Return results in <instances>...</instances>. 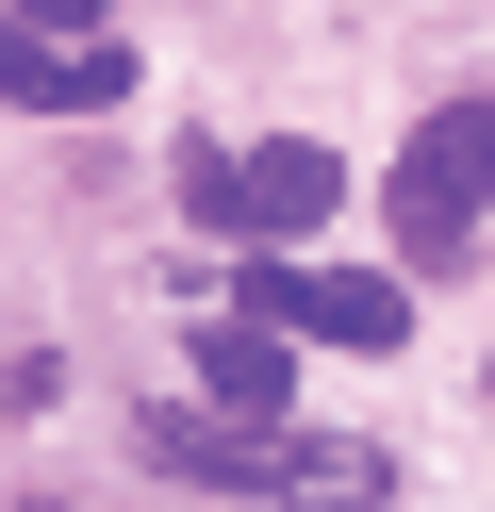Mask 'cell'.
<instances>
[{
    "mask_svg": "<svg viewBox=\"0 0 495 512\" xmlns=\"http://www.w3.org/2000/svg\"><path fill=\"white\" fill-rule=\"evenodd\" d=\"M149 463H182V479H248V496H314V512H363V496L396 479L363 430H297V413H281V430H198L182 397L149 413Z\"/></svg>",
    "mask_w": 495,
    "mask_h": 512,
    "instance_id": "cell-1",
    "label": "cell"
},
{
    "mask_svg": "<svg viewBox=\"0 0 495 512\" xmlns=\"http://www.w3.org/2000/svg\"><path fill=\"white\" fill-rule=\"evenodd\" d=\"M182 199L215 215V232H248V248H297V232H330L347 166H330L314 133H264V149H215V166H182Z\"/></svg>",
    "mask_w": 495,
    "mask_h": 512,
    "instance_id": "cell-2",
    "label": "cell"
},
{
    "mask_svg": "<svg viewBox=\"0 0 495 512\" xmlns=\"http://www.w3.org/2000/svg\"><path fill=\"white\" fill-rule=\"evenodd\" d=\"M495 215V100H429L413 149H396V232L413 248H462Z\"/></svg>",
    "mask_w": 495,
    "mask_h": 512,
    "instance_id": "cell-3",
    "label": "cell"
},
{
    "mask_svg": "<svg viewBox=\"0 0 495 512\" xmlns=\"http://www.w3.org/2000/svg\"><path fill=\"white\" fill-rule=\"evenodd\" d=\"M231 298H248V331H330V347H413V298H396L380 265H248L231 281Z\"/></svg>",
    "mask_w": 495,
    "mask_h": 512,
    "instance_id": "cell-4",
    "label": "cell"
},
{
    "mask_svg": "<svg viewBox=\"0 0 495 512\" xmlns=\"http://www.w3.org/2000/svg\"><path fill=\"white\" fill-rule=\"evenodd\" d=\"M0 100H33V116H116L132 100V50L99 34V17H0Z\"/></svg>",
    "mask_w": 495,
    "mask_h": 512,
    "instance_id": "cell-5",
    "label": "cell"
},
{
    "mask_svg": "<svg viewBox=\"0 0 495 512\" xmlns=\"http://www.w3.org/2000/svg\"><path fill=\"white\" fill-rule=\"evenodd\" d=\"M198 397H215V430H281V331H198Z\"/></svg>",
    "mask_w": 495,
    "mask_h": 512,
    "instance_id": "cell-6",
    "label": "cell"
}]
</instances>
